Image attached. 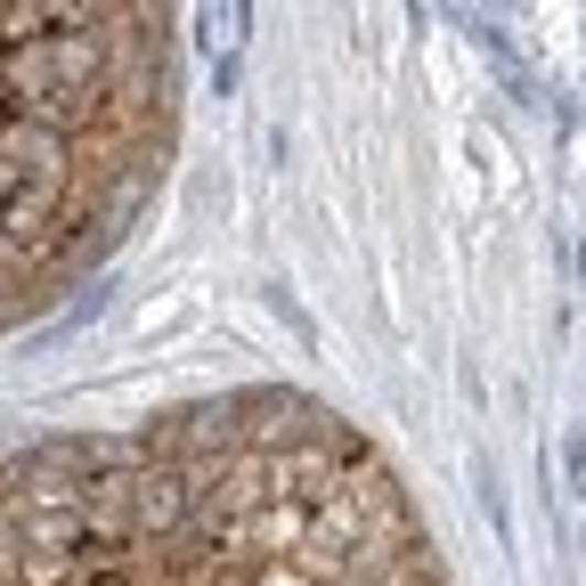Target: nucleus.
Returning a JSON list of instances; mask_svg holds the SVG:
<instances>
[{"label": "nucleus", "mask_w": 586, "mask_h": 586, "mask_svg": "<svg viewBox=\"0 0 586 586\" xmlns=\"http://www.w3.org/2000/svg\"><path fill=\"white\" fill-rule=\"evenodd\" d=\"M155 107V0H0V285L90 237Z\"/></svg>", "instance_id": "1"}]
</instances>
